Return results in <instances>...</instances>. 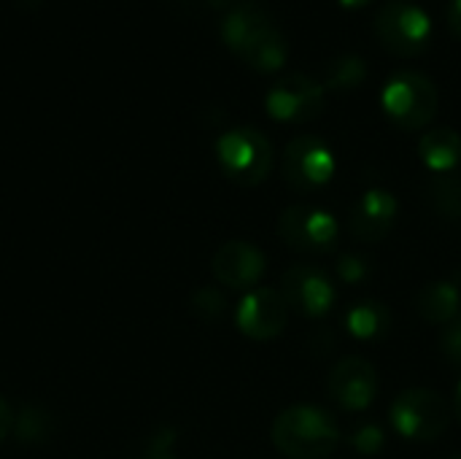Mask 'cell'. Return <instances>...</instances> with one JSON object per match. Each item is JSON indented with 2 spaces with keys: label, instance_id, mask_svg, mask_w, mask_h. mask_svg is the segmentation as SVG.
Returning <instances> with one entry per match:
<instances>
[{
  "label": "cell",
  "instance_id": "obj_1",
  "mask_svg": "<svg viewBox=\"0 0 461 459\" xmlns=\"http://www.w3.org/2000/svg\"><path fill=\"white\" fill-rule=\"evenodd\" d=\"M224 43L251 68L273 73L286 62V38L276 19L254 0H238L221 19Z\"/></svg>",
  "mask_w": 461,
  "mask_h": 459
},
{
  "label": "cell",
  "instance_id": "obj_2",
  "mask_svg": "<svg viewBox=\"0 0 461 459\" xmlns=\"http://www.w3.org/2000/svg\"><path fill=\"white\" fill-rule=\"evenodd\" d=\"M276 449L289 459H324L340 444V427L330 411L319 406H289L270 427Z\"/></svg>",
  "mask_w": 461,
  "mask_h": 459
},
{
  "label": "cell",
  "instance_id": "obj_3",
  "mask_svg": "<svg viewBox=\"0 0 461 459\" xmlns=\"http://www.w3.org/2000/svg\"><path fill=\"white\" fill-rule=\"evenodd\" d=\"M216 160L224 176L240 187H257L270 176L273 146L257 127H232L216 141Z\"/></svg>",
  "mask_w": 461,
  "mask_h": 459
},
{
  "label": "cell",
  "instance_id": "obj_4",
  "mask_svg": "<svg viewBox=\"0 0 461 459\" xmlns=\"http://www.w3.org/2000/svg\"><path fill=\"white\" fill-rule=\"evenodd\" d=\"M384 111L402 130L427 127L440 106L435 81L421 70H397L384 87Z\"/></svg>",
  "mask_w": 461,
  "mask_h": 459
},
{
  "label": "cell",
  "instance_id": "obj_5",
  "mask_svg": "<svg viewBox=\"0 0 461 459\" xmlns=\"http://www.w3.org/2000/svg\"><path fill=\"white\" fill-rule=\"evenodd\" d=\"M454 417V406L435 390L427 387H413L405 390L394 403H392V427L397 436L405 441H438Z\"/></svg>",
  "mask_w": 461,
  "mask_h": 459
},
{
  "label": "cell",
  "instance_id": "obj_6",
  "mask_svg": "<svg viewBox=\"0 0 461 459\" xmlns=\"http://www.w3.org/2000/svg\"><path fill=\"white\" fill-rule=\"evenodd\" d=\"M375 32L394 54H419L432 35L429 14L413 0H386L375 11Z\"/></svg>",
  "mask_w": 461,
  "mask_h": 459
},
{
  "label": "cell",
  "instance_id": "obj_7",
  "mask_svg": "<svg viewBox=\"0 0 461 459\" xmlns=\"http://www.w3.org/2000/svg\"><path fill=\"white\" fill-rule=\"evenodd\" d=\"M338 219L321 206H289L278 216V238L303 254H327L338 243Z\"/></svg>",
  "mask_w": 461,
  "mask_h": 459
},
{
  "label": "cell",
  "instance_id": "obj_8",
  "mask_svg": "<svg viewBox=\"0 0 461 459\" xmlns=\"http://www.w3.org/2000/svg\"><path fill=\"white\" fill-rule=\"evenodd\" d=\"M327 103V89L321 81L305 76V73H286L276 78L265 95V108L273 119L300 124L311 122L324 111Z\"/></svg>",
  "mask_w": 461,
  "mask_h": 459
},
{
  "label": "cell",
  "instance_id": "obj_9",
  "mask_svg": "<svg viewBox=\"0 0 461 459\" xmlns=\"http://www.w3.org/2000/svg\"><path fill=\"white\" fill-rule=\"evenodd\" d=\"M281 173L300 192L319 189L335 176V154L319 135H297L284 149Z\"/></svg>",
  "mask_w": 461,
  "mask_h": 459
},
{
  "label": "cell",
  "instance_id": "obj_10",
  "mask_svg": "<svg viewBox=\"0 0 461 459\" xmlns=\"http://www.w3.org/2000/svg\"><path fill=\"white\" fill-rule=\"evenodd\" d=\"M378 371L365 357H343L327 379L330 398L348 414L367 411L378 398Z\"/></svg>",
  "mask_w": 461,
  "mask_h": 459
},
{
  "label": "cell",
  "instance_id": "obj_11",
  "mask_svg": "<svg viewBox=\"0 0 461 459\" xmlns=\"http://www.w3.org/2000/svg\"><path fill=\"white\" fill-rule=\"evenodd\" d=\"M281 295L289 306V311L319 319L332 311L335 306V284L332 279L316 268V265H294L281 279Z\"/></svg>",
  "mask_w": 461,
  "mask_h": 459
},
{
  "label": "cell",
  "instance_id": "obj_12",
  "mask_svg": "<svg viewBox=\"0 0 461 459\" xmlns=\"http://www.w3.org/2000/svg\"><path fill=\"white\" fill-rule=\"evenodd\" d=\"M238 330L251 341H273L284 333L289 322V306L281 289L257 287L243 295L235 311Z\"/></svg>",
  "mask_w": 461,
  "mask_h": 459
},
{
  "label": "cell",
  "instance_id": "obj_13",
  "mask_svg": "<svg viewBox=\"0 0 461 459\" xmlns=\"http://www.w3.org/2000/svg\"><path fill=\"white\" fill-rule=\"evenodd\" d=\"M211 271L221 287L235 292H251L259 287L267 271V260L249 241H227L216 249L211 260Z\"/></svg>",
  "mask_w": 461,
  "mask_h": 459
},
{
  "label": "cell",
  "instance_id": "obj_14",
  "mask_svg": "<svg viewBox=\"0 0 461 459\" xmlns=\"http://www.w3.org/2000/svg\"><path fill=\"white\" fill-rule=\"evenodd\" d=\"M397 216H400L397 197L384 187H373L362 192L359 200L351 206L348 230L362 243H381L394 230Z\"/></svg>",
  "mask_w": 461,
  "mask_h": 459
},
{
  "label": "cell",
  "instance_id": "obj_15",
  "mask_svg": "<svg viewBox=\"0 0 461 459\" xmlns=\"http://www.w3.org/2000/svg\"><path fill=\"white\" fill-rule=\"evenodd\" d=\"M346 333L359 344H375L392 330V311L381 300H357L346 308L343 317Z\"/></svg>",
  "mask_w": 461,
  "mask_h": 459
},
{
  "label": "cell",
  "instance_id": "obj_16",
  "mask_svg": "<svg viewBox=\"0 0 461 459\" xmlns=\"http://www.w3.org/2000/svg\"><path fill=\"white\" fill-rule=\"evenodd\" d=\"M416 311L427 325H438V327L451 325L454 319H459L461 284L451 279L429 281L416 298Z\"/></svg>",
  "mask_w": 461,
  "mask_h": 459
},
{
  "label": "cell",
  "instance_id": "obj_17",
  "mask_svg": "<svg viewBox=\"0 0 461 459\" xmlns=\"http://www.w3.org/2000/svg\"><path fill=\"white\" fill-rule=\"evenodd\" d=\"M419 154L435 173H451L461 165V135L454 127H432L421 135Z\"/></svg>",
  "mask_w": 461,
  "mask_h": 459
},
{
  "label": "cell",
  "instance_id": "obj_18",
  "mask_svg": "<svg viewBox=\"0 0 461 459\" xmlns=\"http://www.w3.org/2000/svg\"><path fill=\"white\" fill-rule=\"evenodd\" d=\"M14 438L24 446H38L46 444L54 436V419L46 409L35 406V403H24L16 414H14Z\"/></svg>",
  "mask_w": 461,
  "mask_h": 459
},
{
  "label": "cell",
  "instance_id": "obj_19",
  "mask_svg": "<svg viewBox=\"0 0 461 459\" xmlns=\"http://www.w3.org/2000/svg\"><path fill=\"white\" fill-rule=\"evenodd\" d=\"M429 203L435 208L438 216L454 222L461 219V170L451 173H435L432 184H429Z\"/></svg>",
  "mask_w": 461,
  "mask_h": 459
},
{
  "label": "cell",
  "instance_id": "obj_20",
  "mask_svg": "<svg viewBox=\"0 0 461 459\" xmlns=\"http://www.w3.org/2000/svg\"><path fill=\"white\" fill-rule=\"evenodd\" d=\"M367 78V62L359 54H338L324 70V89H354Z\"/></svg>",
  "mask_w": 461,
  "mask_h": 459
},
{
  "label": "cell",
  "instance_id": "obj_21",
  "mask_svg": "<svg viewBox=\"0 0 461 459\" xmlns=\"http://www.w3.org/2000/svg\"><path fill=\"white\" fill-rule=\"evenodd\" d=\"M348 446L362 457H375L386 446V433L378 422H359L348 433Z\"/></svg>",
  "mask_w": 461,
  "mask_h": 459
},
{
  "label": "cell",
  "instance_id": "obj_22",
  "mask_svg": "<svg viewBox=\"0 0 461 459\" xmlns=\"http://www.w3.org/2000/svg\"><path fill=\"white\" fill-rule=\"evenodd\" d=\"M335 276L348 284V287H359V284H367L373 276H375V268H373V260L365 257V254H340L338 262H335Z\"/></svg>",
  "mask_w": 461,
  "mask_h": 459
},
{
  "label": "cell",
  "instance_id": "obj_23",
  "mask_svg": "<svg viewBox=\"0 0 461 459\" xmlns=\"http://www.w3.org/2000/svg\"><path fill=\"white\" fill-rule=\"evenodd\" d=\"M192 314L203 322H219L227 314V298L216 287H200L192 295Z\"/></svg>",
  "mask_w": 461,
  "mask_h": 459
},
{
  "label": "cell",
  "instance_id": "obj_24",
  "mask_svg": "<svg viewBox=\"0 0 461 459\" xmlns=\"http://www.w3.org/2000/svg\"><path fill=\"white\" fill-rule=\"evenodd\" d=\"M440 349H443V354L448 357L451 365L461 368V317L443 327V333H440Z\"/></svg>",
  "mask_w": 461,
  "mask_h": 459
},
{
  "label": "cell",
  "instance_id": "obj_25",
  "mask_svg": "<svg viewBox=\"0 0 461 459\" xmlns=\"http://www.w3.org/2000/svg\"><path fill=\"white\" fill-rule=\"evenodd\" d=\"M173 441H176V436H173L170 430L157 433V436L151 438V444H149L143 459H176V454H173Z\"/></svg>",
  "mask_w": 461,
  "mask_h": 459
},
{
  "label": "cell",
  "instance_id": "obj_26",
  "mask_svg": "<svg viewBox=\"0 0 461 459\" xmlns=\"http://www.w3.org/2000/svg\"><path fill=\"white\" fill-rule=\"evenodd\" d=\"M14 430V411L11 406L0 398V441H5Z\"/></svg>",
  "mask_w": 461,
  "mask_h": 459
},
{
  "label": "cell",
  "instance_id": "obj_27",
  "mask_svg": "<svg viewBox=\"0 0 461 459\" xmlns=\"http://www.w3.org/2000/svg\"><path fill=\"white\" fill-rule=\"evenodd\" d=\"M448 22H451L454 32L461 35V0H451V5H448Z\"/></svg>",
  "mask_w": 461,
  "mask_h": 459
},
{
  "label": "cell",
  "instance_id": "obj_28",
  "mask_svg": "<svg viewBox=\"0 0 461 459\" xmlns=\"http://www.w3.org/2000/svg\"><path fill=\"white\" fill-rule=\"evenodd\" d=\"M454 417L461 422V379L456 384V395H454Z\"/></svg>",
  "mask_w": 461,
  "mask_h": 459
},
{
  "label": "cell",
  "instance_id": "obj_29",
  "mask_svg": "<svg viewBox=\"0 0 461 459\" xmlns=\"http://www.w3.org/2000/svg\"><path fill=\"white\" fill-rule=\"evenodd\" d=\"M343 5H365L367 0H340Z\"/></svg>",
  "mask_w": 461,
  "mask_h": 459
},
{
  "label": "cell",
  "instance_id": "obj_30",
  "mask_svg": "<svg viewBox=\"0 0 461 459\" xmlns=\"http://www.w3.org/2000/svg\"><path fill=\"white\" fill-rule=\"evenodd\" d=\"M451 459H461V454H456V457H451Z\"/></svg>",
  "mask_w": 461,
  "mask_h": 459
}]
</instances>
